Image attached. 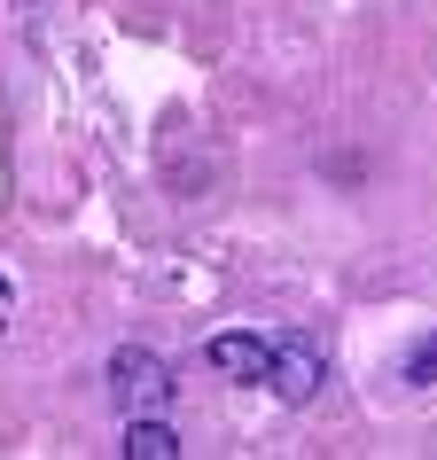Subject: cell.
<instances>
[{
    "label": "cell",
    "mask_w": 437,
    "mask_h": 460,
    "mask_svg": "<svg viewBox=\"0 0 437 460\" xmlns=\"http://www.w3.org/2000/svg\"><path fill=\"white\" fill-rule=\"evenodd\" d=\"M398 383H414V390H430V383H437V328H422V336L406 343V359H398Z\"/></svg>",
    "instance_id": "cell-5"
},
{
    "label": "cell",
    "mask_w": 437,
    "mask_h": 460,
    "mask_svg": "<svg viewBox=\"0 0 437 460\" xmlns=\"http://www.w3.org/2000/svg\"><path fill=\"white\" fill-rule=\"evenodd\" d=\"M203 367L227 375V383H266L273 375V336H258V328H218L203 343Z\"/></svg>",
    "instance_id": "cell-3"
},
{
    "label": "cell",
    "mask_w": 437,
    "mask_h": 460,
    "mask_svg": "<svg viewBox=\"0 0 437 460\" xmlns=\"http://www.w3.org/2000/svg\"><path fill=\"white\" fill-rule=\"evenodd\" d=\"M172 398H180L172 359H156L148 343H118V351H110V406L118 413H165Z\"/></svg>",
    "instance_id": "cell-1"
},
{
    "label": "cell",
    "mask_w": 437,
    "mask_h": 460,
    "mask_svg": "<svg viewBox=\"0 0 437 460\" xmlns=\"http://www.w3.org/2000/svg\"><path fill=\"white\" fill-rule=\"evenodd\" d=\"M125 460H180L188 445H180V429H172L165 413H125Z\"/></svg>",
    "instance_id": "cell-4"
},
{
    "label": "cell",
    "mask_w": 437,
    "mask_h": 460,
    "mask_svg": "<svg viewBox=\"0 0 437 460\" xmlns=\"http://www.w3.org/2000/svg\"><path fill=\"white\" fill-rule=\"evenodd\" d=\"M8 313H16V289H8V281H0V328H8Z\"/></svg>",
    "instance_id": "cell-6"
},
{
    "label": "cell",
    "mask_w": 437,
    "mask_h": 460,
    "mask_svg": "<svg viewBox=\"0 0 437 460\" xmlns=\"http://www.w3.org/2000/svg\"><path fill=\"white\" fill-rule=\"evenodd\" d=\"M320 383H328V351H320V336H305V328H273V375H266V390L281 398V406H313Z\"/></svg>",
    "instance_id": "cell-2"
}]
</instances>
